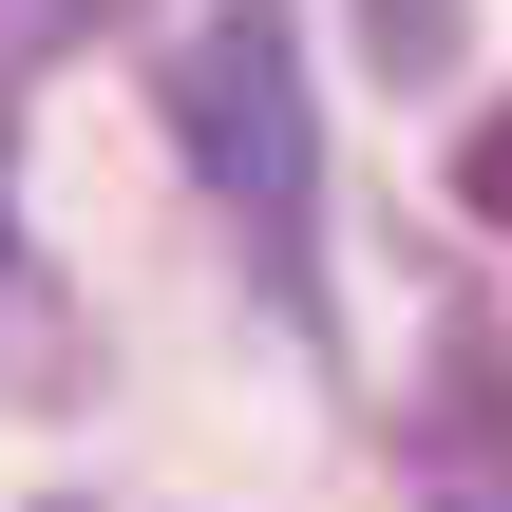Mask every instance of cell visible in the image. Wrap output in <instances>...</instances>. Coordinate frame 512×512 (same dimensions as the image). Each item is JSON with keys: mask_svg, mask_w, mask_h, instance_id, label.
<instances>
[{"mask_svg": "<svg viewBox=\"0 0 512 512\" xmlns=\"http://www.w3.org/2000/svg\"><path fill=\"white\" fill-rule=\"evenodd\" d=\"M361 38H380V76H437L456 57V0H361Z\"/></svg>", "mask_w": 512, "mask_h": 512, "instance_id": "cell-2", "label": "cell"}, {"mask_svg": "<svg viewBox=\"0 0 512 512\" xmlns=\"http://www.w3.org/2000/svg\"><path fill=\"white\" fill-rule=\"evenodd\" d=\"M494 512H512V494H494Z\"/></svg>", "mask_w": 512, "mask_h": 512, "instance_id": "cell-4", "label": "cell"}, {"mask_svg": "<svg viewBox=\"0 0 512 512\" xmlns=\"http://www.w3.org/2000/svg\"><path fill=\"white\" fill-rule=\"evenodd\" d=\"M171 114H190L209 190L247 209V247H266V285H285V323H323V133H304V57H285V19H266V0H228V19L171 57Z\"/></svg>", "mask_w": 512, "mask_h": 512, "instance_id": "cell-1", "label": "cell"}, {"mask_svg": "<svg viewBox=\"0 0 512 512\" xmlns=\"http://www.w3.org/2000/svg\"><path fill=\"white\" fill-rule=\"evenodd\" d=\"M456 209H475V228H512V114H475V133H456Z\"/></svg>", "mask_w": 512, "mask_h": 512, "instance_id": "cell-3", "label": "cell"}]
</instances>
